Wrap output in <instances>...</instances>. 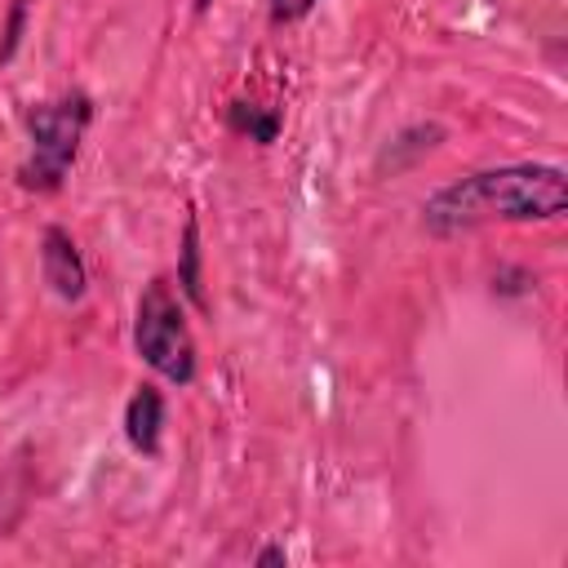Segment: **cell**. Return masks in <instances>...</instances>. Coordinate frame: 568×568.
I'll use <instances>...</instances> for the list:
<instances>
[{"label":"cell","mask_w":568,"mask_h":568,"mask_svg":"<svg viewBox=\"0 0 568 568\" xmlns=\"http://www.w3.org/2000/svg\"><path fill=\"white\" fill-rule=\"evenodd\" d=\"M568 209V178L555 164H501L439 186L422 222L430 235L475 231L484 222H550Z\"/></svg>","instance_id":"6da1fadb"},{"label":"cell","mask_w":568,"mask_h":568,"mask_svg":"<svg viewBox=\"0 0 568 568\" xmlns=\"http://www.w3.org/2000/svg\"><path fill=\"white\" fill-rule=\"evenodd\" d=\"M93 120V102L84 93H62L53 102H40L27 111V160L18 169V182L27 191H58L75 164V151L84 142V129Z\"/></svg>","instance_id":"7a4b0ae2"},{"label":"cell","mask_w":568,"mask_h":568,"mask_svg":"<svg viewBox=\"0 0 568 568\" xmlns=\"http://www.w3.org/2000/svg\"><path fill=\"white\" fill-rule=\"evenodd\" d=\"M133 351L164 382H173V386L195 382V342H191L186 311L169 280H151L142 288L138 315H133Z\"/></svg>","instance_id":"3957f363"},{"label":"cell","mask_w":568,"mask_h":568,"mask_svg":"<svg viewBox=\"0 0 568 568\" xmlns=\"http://www.w3.org/2000/svg\"><path fill=\"white\" fill-rule=\"evenodd\" d=\"M40 271H44V284H49L62 302H80L84 288H89L84 257H80L75 240H71L62 226H44V235H40Z\"/></svg>","instance_id":"277c9868"},{"label":"cell","mask_w":568,"mask_h":568,"mask_svg":"<svg viewBox=\"0 0 568 568\" xmlns=\"http://www.w3.org/2000/svg\"><path fill=\"white\" fill-rule=\"evenodd\" d=\"M160 435H164V395L155 382H142L129 404H124V439L142 457H160Z\"/></svg>","instance_id":"5b68a950"},{"label":"cell","mask_w":568,"mask_h":568,"mask_svg":"<svg viewBox=\"0 0 568 568\" xmlns=\"http://www.w3.org/2000/svg\"><path fill=\"white\" fill-rule=\"evenodd\" d=\"M226 129L240 133V138H248V142H257V146H271L280 138V115L271 106H257V102H244L240 98V102L226 106Z\"/></svg>","instance_id":"8992f818"},{"label":"cell","mask_w":568,"mask_h":568,"mask_svg":"<svg viewBox=\"0 0 568 568\" xmlns=\"http://www.w3.org/2000/svg\"><path fill=\"white\" fill-rule=\"evenodd\" d=\"M178 288L200 306L209 311V297H204V280H200V222L186 217L182 222V248H178Z\"/></svg>","instance_id":"52a82bcc"},{"label":"cell","mask_w":568,"mask_h":568,"mask_svg":"<svg viewBox=\"0 0 568 568\" xmlns=\"http://www.w3.org/2000/svg\"><path fill=\"white\" fill-rule=\"evenodd\" d=\"M27 9H31V0H13L9 4V22H4V40H0V62H9L18 53V40H22V27H27Z\"/></svg>","instance_id":"ba28073f"},{"label":"cell","mask_w":568,"mask_h":568,"mask_svg":"<svg viewBox=\"0 0 568 568\" xmlns=\"http://www.w3.org/2000/svg\"><path fill=\"white\" fill-rule=\"evenodd\" d=\"M315 0H271V22H302Z\"/></svg>","instance_id":"9c48e42d"},{"label":"cell","mask_w":568,"mask_h":568,"mask_svg":"<svg viewBox=\"0 0 568 568\" xmlns=\"http://www.w3.org/2000/svg\"><path fill=\"white\" fill-rule=\"evenodd\" d=\"M284 559H288V555H284L280 546H266V550L257 555V564H284Z\"/></svg>","instance_id":"30bf717a"},{"label":"cell","mask_w":568,"mask_h":568,"mask_svg":"<svg viewBox=\"0 0 568 568\" xmlns=\"http://www.w3.org/2000/svg\"><path fill=\"white\" fill-rule=\"evenodd\" d=\"M209 4H213V0H195V13H204V9H209Z\"/></svg>","instance_id":"8fae6325"}]
</instances>
